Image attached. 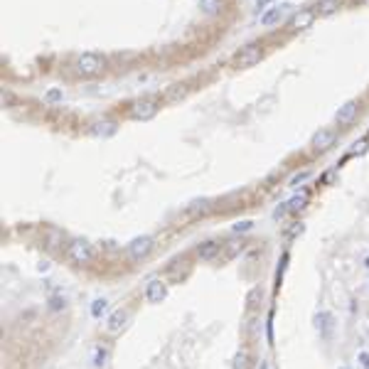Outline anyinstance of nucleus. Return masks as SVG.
Returning <instances> with one entry per match:
<instances>
[{
	"instance_id": "nucleus-9",
	"label": "nucleus",
	"mask_w": 369,
	"mask_h": 369,
	"mask_svg": "<svg viewBox=\"0 0 369 369\" xmlns=\"http://www.w3.org/2000/svg\"><path fill=\"white\" fill-rule=\"evenodd\" d=\"M354 118H357V101L342 104V106L337 108V113H335V121H337L340 126H349Z\"/></svg>"
},
{
	"instance_id": "nucleus-14",
	"label": "nucleus",
	"mask_w": 369,
	"mask_h": 369,
	"mask_svg": "<svg viewBox=\"0 0 369 369\" xmlns=\"http://www.w3.org/2000/svg\"><path fill=\"white\" fill-rule=\"evenodd\" d=\"M308 200H310V197H308V192H298L293 200H288V202H286V205H288V212H300V210L308 205Z\"/></svg>"
},
{
	"instance_id": "nucleus-10",
	"label": "nucleus",
	"mask_w": 369,
	"mask_h": 369,
	"mask_svg": "<svg viewBox=\"0 0 369 369\" xmlns=\"http://www.w3.org/2000/svg\"><path fill=\"white\" fill-rule=\"evenodd\" d=\"M315 325H317V330H320V335H322L325 340H330V337H332V327H335V317H332V313H327V310L317 313V315H315Z\"/></svg>"
},
{
	"instance_id": "nucleus-2",
	"label": "nucleus",
	"mask_w": 369,
	"mask_h": 369,
	"mask_svg": "<svg viewBox=\"0 0 369 369\" xmlns=\"http://www.w3.org/2000/svg\"><path fill=\"white\" fill-rule=\"evenodd\" d=\"M158 108H160L158 99H153V96L138 99V101L131 104V118H135V121H150V118H155Z\"/></svg>"
},
{
	"instance_id": "nucleus-24",
	"label": "nucleus",
	"mask_w": 369,
	"mask_h": 369,
	"mask_svg": "<svg viewBox=\"0 0 369 369\" xmlns=\"http://www.w3.org/2000/svg\"><path fill=\"white\" fill-rule=\"evenodd\" d=\"M308 175H310V172H308V170H305V172H300V175H295V177H293V180H290V184H298V182H303V180H305V177H308Z\"/></svg>"
},
{
	"instance_id": "nucleus-12",
	"label": "nucleus",
	"mask_w": 369,
	"mask_h": 369,
	"mask_svg": "<svg viewBox=\"0 0 369 369\" xmlns=\"http://www.w3.org/2000/svg\"><path fill=\"white\" fill-rule=\"evenodd\" d=\"M219 249H222V244H217V241H205V244L197 246V256H200L202 261H212V259L219 254Z\"/></svg>"
},
{
	"instance_id": "nucleus-5",
	"label": "nucleus",
	"mask_w": 369,
	"mask_h": 369,
	"mask_svg": "<svg viewBox=\"0 0 369 369\" xmlns=\"http://www.w3.org/2000/svg\"><path fill=\"white\" fill-rule=\"evenodd\" d=\"M155 249V239L153 237H138V239H133L131 244H128V254H131V259H145L150 251Z\"/></svg>"
},
{
	"instance_id": "nucleus-22",
	"label": "nucleus",
	"mask_w": 369,
	"mask_h": 369,
	"mask_svg": "<svg viewBox=\"0 0 369 369\" xmlns=\"http://www.w3.org/2000/svg\"><path fill=\"white\" fill-rule=\"evenodd\" d=\"M47 101H62V91H59V89H52V91L47 94Z\"/></svg>"
},
{
	"instance_id": "nucleus-11",
	"label": "nucleus",
	"mask_w": 369,
	"mask_h": 369,
	"mask_svg": "<svg viewBox=\"0 0 369 369\" xmlns=\"http://www.w3.org/2000/svg\"><path fill=\"white\" fill-rule=\"evenodd\" d=\"M126 322H128V310H116V313H111V317L106 322V330L108 332H118V330L126 327Z\"/></svg>"
},
{
	"instance_id": "nucleus-7",
	"label": "nucleus",
	"mask_w": 369,
	"mask_h": 369,
	"mask_svg": "<svg viewBox=\"0 0 369 369\" xmlns=\"http://www.w3.org/2000/svg\"><path fill=\"white\" fill-rule=\"evenodd\" d=\"M315 18H317V10H298L290 18V27L293 30H308V27H313Z\"/></svg>"
},
{
	"instance_id": "nucleus-21",
	"label": "nucleus",
	"mask_w": 369,
	"mask_h": 369,
	"mask_svg": "<svg viewBox=\"0 0 369 369\" xmlns=\"http://www.w3.org/2000/svg\"><path fill=\"white\" fill-rule=\"evenodd\" d=\"M184 91H187V89H184L182 84H177L175 89H170V99H180V96H184Z\"/></svg>"
},
{
	"instance_id": "nucleus-20",
	"label": "nucleus",
	"mask_w": 369,
	"mask_h": 369,
	"mask_svg": "<svg viewBox=\"0 0 369 369\" xmlns=\"http://www.w3.org/2000/svg\"><path fill=\"white\" fill-rule=\"evenodd\" d=\"M234 369H246V354H244V352H239V354H237V359H234Z\"/></svg>"
},
{
	"instance_id": "nucleus-3",
	"label": "nucleus",
	"mask_w": 369,
	"mask_h": 369,
	"mask_svg": "<svg viewBox=\"0 0 369 369\" xmlns=\"http://www.w3.org/2000/svg\"><path fill=\"white\" fill-rule=\"evenodd\" d=\"M67 254H69V259H72L74 264H81V266H86V264H91V261H94V249H91V244H86L84 239H74V241H69Z\"/></svg>"
},
{
	"instance_id": "nucleus-27",
	"label": "nucleus",
	"mask_w": 369,
	"mask_h": 369,
	"mask_svg": "<svg viewBox=\"0 0 369 369\" xmlns=\"http://www.w3.org/2000/svg\"><path fill=\"white\" fill-rule=\"evenodd\" d=\"M259 369H268V362H261V367Z\"/></svg>"
},
{
	"instance_id": "nucleus-13",
	"label": "nucleus",
	"mask_w": 369,
	"mask_h": 369,
	"mask_svg": "<svg viewBox=\"0 0 369 369\" xmlns=\"http://www.w3.org/2000/svg\"><path fill=\"white\" fill-rule=\"evenodd\" d=\"M286 8H290V5H281V8H273V10H268V13L261 18V25H266V27H268V25L278 23V20L283 18V10H286Z\"/></svg>"
},
{
	"instance_id": "nucleus-6",
	"label": "nucleus",
	"mask_w": 369,
	"mask_h": 369,
	"mask_svg": "<svg viewBox=\"0 0 369 369\" xmlns=\"http://www.w3.org/2000/svg\"><path fill=\"white\" fill-rule=\"evenodd\" d=\"M335 140H337V135H335V131H332V128H320V131L313 135L310 145H313L315 150H327V148H332V145H335Z\"/></svg>"
},
{
	"instance_id": "nucleus-17",
	"label": "nucleus",
	"mask_w": 369,
	"mask_h": 369,
	"mask_svg": "<svg viewBox=\"0 0 369 369\" xmlns=\"http://www.w3.org/2000/svg\"><path fill=\"white\" fill-rule=\"evenodd\" d=\"M364 153H367V140H357V143H354V148L349 150V155H347V158H354V155H364Z\"/></svg>"
},
{
	"instance_id": "nucleus-16",
	"label": "nucleus",
	"mask_w": 369,
	"mask_h": 369,
	"mask_svg": "<svg viewBox=\"0 0 369 369\" xmlns=\"http://www.w3.org/2000/svg\"><path fill=\"white\" fill-rule=\"evenodd\" d=\"M200 8L205 15H217L222 10V0H200Z\"/></svg>"
},
{
	"instance_id": "nucleus-26",
	"label": "nucleus",
	"mask_w": 369,
	"mask_h": 369,
	"mask_svg": "<svg viewBox=\"0 0 369 369\" xmlns=\"http://www.w3.org/2000/svg\"><path fill=\"white\" fill-rule=\"evenodd\" d=\"M266 3H268V0H256V5H259V8H264Z\"/></svg>"
},
{
	"instance_id": "nucleus-19",
	"label": "nucleus",
	"mask_w": 369,
	"mask_h": 369,
	"mask_svg": "<svg viewBox=\"0 0 369 369\" xmlns=\"http://www.w3.org/2000/svg\"><path fill=\"white\" fill-rule=\"evenodd\" d=\"M104 359H106V349H96V354H94V364H96V367H104V364H106Z\"/></svg>"
},
{
	"instance_id": "nucleus-18",
	"label": "nucleus",
	"mask_w": 369,
	"mask_h": 369,
	"mask_svg": "<svg viewBox=\"0 0 369 369\" xmlns=\"http://www.w3.org/2000/svg\"><path fill=\"white\" fill-rule=\"evenodd\" d=\"M106 310V300L101 298V300H94V305H91V315L94 317H101V313Z\"/></svg>"
},
{
	"instance_id": "nucleus-4",
	"label": "nucleus",
	"mask_w": 369,
	"mask_h": 369,
	"mask_svg": "<svg viewBox=\"0 0 369 369\" xmlns=\"http://www.w3.org/2000/svg\"><path fill=\"white\" fill-rule=\"evenodd\" d=\"M261 59H264L261 45H246V47H241V50L237 52L234 64H237V67H256Z\"/></svg>"
},
{
	"instance_id": "nucleus-15",
	"label": "nucleus",
	"mask_w": 369,
	"mask_h": 369,
	"mask_svg": "<svg viewBox=\"0 0 369 369\" xmlns=\"http://www.w3.org/2000/svg\"><path fill=\"white\" fill-rule=\"evenodd\" d=\"M340 5H342V0H320V3H317V13L320 15H332Z\"/></svg>"
},
{
	"instance_id": "nucleus-29",
	"label": "nucleus",
	"mask_w": 369,
	"mask_h": 369,
	"mask_svg": "<svg viewBox=\"0 0 369 369\" xmlns=\"http://www.w3.org/2000/svg\"><path fill=\"white\" fill-rule=\"evenodd\" d=\"M340 369H347V367H340Z\"/></svg>"
},
{
	"instance_id": "nucleus-8",
	"label": "nucleus",
	"mask_w": 369,
	"mask_h": 369,
	"mask_svg": "<svg viewBox=\"0 0 369 369\" xmlns=\"http://www.w3.org/2000/svg\"><path fill=\"white\" fill-rule=\"evenodd\" d=\"M145 298H148V303H162L167 298V286L162 281H158V278L150 281L145 286Z\"/></svg>"
},
{
	"instance_id": "nucleus-1",
	"label": "nucleus",
	"mask_w": 369,
	"mask_h": 369,
	"mask_svg": "<svg viewBox=\"0 0 369 369\" xmlns=\"http://www.w3.org/2000/svg\"><path fill=\"white\" fill-rule=\"evenodd\" d=\"M72 67H74V74H79V77H84V79H91V77L104 74L106 59H104L101 54H96V52H84V54H79V57L74 59Z\"/></svg>"
},
{
	"instance_id": "nucleus-25",
	"label": "nucleus",
	"mask_w": 369,
	"mask_h": 369,
	"mask_svg": "<svg viewBox=\"0 0 369 369\" xmlns=\"http://www.w3.org/2000/svg\"><path fill=\"white\" fill-rule=\"evenodd\" d=\"M59 305H64V300H59V298H54V300H52V308H54V310H57V308H59Z\"/></svg>"
},
{
	"instance_id": "nucleus-23",
	"label": "nucleus",
	"mask_w": 369,
	"mask_h": 369,
	"mask_svg": "<svg viewBox=\"0 0 369 369\" xmlns=\"http://www.w3.org/2000/svg\"><path fill=\"white\" fill-rule=\"evenodd\" d=\"M359 364L362 369H369V352H359Z\"/></svg>"
},
{
	"instance_id": "nucleus-28",
	"label": "nucleus",
	"mask_w": 369,
	"mask_h": 369,
	"mask_svg": "<svg viewBox=\"0 0 369 369\" xmlns=\"http://www.w3.org/2000/svg\"><path fill=\"white\" fill-rule=\"evenodd\" d=\"M364 266H367V268H369V256H367V259H364Z\"/></svg>"
}]
</instances>
